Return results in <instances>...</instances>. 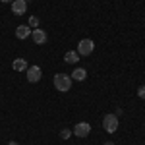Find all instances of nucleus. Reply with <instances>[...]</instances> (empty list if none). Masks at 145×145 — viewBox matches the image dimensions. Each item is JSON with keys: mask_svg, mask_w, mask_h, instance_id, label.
<instances>
[{"mask_svg": "<svg viewBox=\"0 0 145 145\" xmlns=\"http://www.w3.org/2000/svg\"><path fill=\"white\" fill-rule=\"evenodd\" d=\"M52 81H54V87L58 91H62V93H66V91L72 89V78L66 76V74H56Z\"/></svg>", "mask_w": 145, "mask_h": 145, "instance_id": "obj_1", "label": "nucleus"}, {"mask_svg": "<svg viewBox=\"0 0 145 145\" xmlns=\"http://www.w3.org/2000/svg\"><path fill=\"white\" fill-rule=\"evenodd\" d=\"M103 128H105V132L114 134V132L118 130V116H116V114H105V118H103Z\"/></svg>", "mask_w": 145, "mask_h": 145, "instance_id": "obj_2", "label": "nucleus"}, {"mask_svg": "<svg viewBox=\"0 0 145 145\" xmlns=\"http://www.w3.org/2000/svg\"><path fill=\"white\" fill-rule=\"evenodd\" d=\"M93 50H95L93 39H81V41L78 43V54L79 56H89Z\"/></svg>", "mask_w": 145, "mask_h": 145, "instance_id": "obj_3", "label": "nucleus"}, {"mask_svg": "<svg viewBox=\"0 0 145 145\" xmlns=\"http://www.w3.org/2000/svg\"><path fill=\"white\" fill-rule=\"evenodd\" d=\"M25 72H27V81L29 83H37L41 79V68L39 66H31V68H27Z\"/></svg>", "mask_w": 145, "mask_h": 145, "instance_id": "obj_4", "label": "nucleus"}, {"mask_svg": "<svg viewBox=\"0 0 145 145\" xmlns=\"http://www.w3.org/2000/svg\"><path fill=\"white\" fill-rule=\"evenodd\" d=\"M91 132V126L87 122H79L76 124V128H74V134L78 135V137H87Z\"/></svg>", "mask_w": 145, "mask_h": 145, "instance_id": "obj_5", "label": "nucleus"}, {"mask_svg": "<svg viewBox=\"0 0 145 145\" xmlns=\"http://www.w3.org/2000/svg\"><path fill=\"white\" fill-rule=\"evenodd\" d=\"M25 10H27V0H14L12 2V12L16 16H23Z\"/></svg>", "mask_w": 145, "mask_h": 145, "instance_id": "obj_6", "label": "nucleus"}, {"mask_svg": "<svg viewBox=\"0 0 145 145\" xmlns=\"http://www.w3.org/2000/svg\"><path fill=\"white\" fill-rule=\"evenodd\" d=\"M31 37H33L35 45H45V43H46V33L43 31V29H39V27L31 31Z\"/></svg>", "mask_w": 145, "mask_h": 145, "instance_id": "obj_7", "label": "nucleus"}, {"mask_svg": "<svg viewBox=\"0 0 145 145\" xmlns=\"http://www.w3.org/2000/svg\"><path fill=\"white\" fill-rule=\"evenodd\" d=\"M70 78H72V81H83V79L87 78V70L85 68H76Z\"/></svg>", "mask_w": 145, "mask_h": 145, "instance_id": "obj_8", "label": "nucleus"}, {"mask_svg": "<svg viewBox=\"0 0 145 145\" xmlns=\"http://www.w3.org/2000/svg\"><path fill=\"white\" fill-rule=\"evenodd\" d=\"M31 35V27L29 25H18L16 27V37L18 39H27Z\"/></svg>", "mask_w": 145, "mask_h": 145, "instance_id": "obj_9", "label": "nucleus"}, {"mask_svg": "<svg viewBox=\"0 0 145 145\" xmlns=\"http://www.w3.org/2000/svg\"><path fill=\"white\" fill-rule=\"evenodd\" d=\"M12 68H14L16 72H25L29 66H27V60H25V58H16V60L12 62Z\"/></svg>", "mask_w": 145, "mask_h": 145, "instance_id": "obj_10", "label": "nucleus"}, {"mask_svg": "<svg viewBox=\"0 0 145 145\" xmlns=\"http://www.w3.org/2000/svg\"><path fill=\"white\" fill-rule=\"evenodd\" d=\"M78 50H68L66 54H64V60H66V64H78Z\"/></svg>", "mask_w": 145, "mask_h": 145, "instance_id": "obj_11", "label": "nucleus"}, {"mask_svg": "<svg viewBox=\"0 0 145 145\" xmlns=\"http://www.w3.org/2000/svg\"><path fill=\"white\" fill-rule=\"evenodd\" d=\"M60 137H62V139H70V137H72V130H68V128H64V130L60 132Z\"/></svg>", "mask_w": 145, "mask_h": 145, "instance_id": "obj_12", "label": "nucleus"}, {"mask_svg": "<svg viewBox=\"0 0 145 145\" xmlns=\"http://www.w3.org/2000/svg\"><path fill=\"white\" fill-rule=\"evenodd\" d=\"M37 25H39V18H37V16H31V18H29V27H35V29H37Z\"/></svg>", "mask_w": 145, "mask_h": 145, "instance_id": "obj_13", "label": "nucleus"}, {"mask_svg": "<svg viewBox=\"0 0 145 145\" xmlns=\"http://www.w3.org/2000/svg\"><path fill=\"white\" fill-rule=\"evenodd\" d=\"M137 97H139V99H145V85H139V89H137Z\"/></svg>", "mask_w": 145, "mask_h": 145, "instance_id": "obj_14", "label": "nucleus"}, {"mask_svg": "<svg viewBox=\"0 0 145 145\" xmlns=\"http://www.w3.org/2000/svg\"><path fill=\"white\" fill-rule=\"evenodd\" d=\"M103 145H116V143H112V141H106V143H103Z\"/></svg>", "mask_w": 145, "mask_h": 145, "instance_id": "obj_15", "label": "nucleus"}, {"mask_svg": "<svg viewBox=\"0 0 145 145\" xmlns=\"http://www.w3.org/2000/svg\"><path fill=\"white\" fill-rule=\"evenodd\" d=\"M8 145H18V143H16V141H10V143H8Z\"/></svg>", "mask_w": 145, "mask_h": 145, "instance_id": "obj_16", "label": "nucleus"}, {"mask_svg": "<svg viewBox=\"0 0 145 145\" xmlns=\"http://www.w3.org/2000/svg\"><path fill=\"white\" fill-rule=\"evenodd\" d=\"M0 2H14V0H0Z\"/></svg>", "mask_w": 145, "mask_h": 145, "instance_id": "obj_17", "label": "nucleus"}]
</instances>
